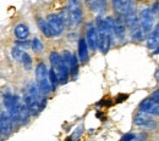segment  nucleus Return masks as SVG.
<instances>
[{
	"mask_svg": "<svg viewBox=\"0 0 159 141\" xmlns=\"http://www.w3.org/2000/svg\"><path fill=\"white\" fill-rule=\"evenodd\" d=\"M97 48L103 54H107L113 40V17H98L97 20Z\"/></svg>",
	"mask_w": 159,
	"mask_h": 141,
	"instance_id": "obj_1",
	"label": "nucleus"
},
{
	"mask_svg": "<svg viewBox=\"0 0 159 141\" xmlns=\"http://www.w3.org/2000/svg\"><path fill=\"white\" fill-rule=\"evenodd\" d=\"M125 24L129 27L130 32H131V38L135 41H142L144 38V34L141 29V26H139V16H137V12H136V9L135 6L132 5L127 12L125 14Z\"/></svg>",
	"mask_w": 159,
	"mask_h": 141,
	"instance_id": "obj_2",
	"label": "nucleus"
},
{
	"mask_svg": "<svg viewBox=\"0 0 159 141\" xmlns=\"http://www.w3.org/2000/svg\"><path fill=\"white\" fill-rule=\"evenodd\" d=\"M49 59H50L52 66H53L52 69L54 71V73H55V76H57V78H58L59 84H66L67 81H69V74H70L69 67L64 63L61 56H60L58 52H55V51H53V52L50 54Z\"/></svg>",
	"mask_w": 159,
	"mask_h": 141,
	"instance_id": "obj_3",
	"label": "nucleus"
},
{
	"mask_svg": "<svg viewBox=\"0 0 159 141\" xmlns=\"http://www.w3.org/2000/svg\"><path fill=\"white\" fill-rule=\"evenodd\" d=\"M67 9V24L70 27H76L79 26L82 21V5L80 0H69V6Z\"/></svg>",
	"mask_w": 159,
	"mask_h": 141,
	"instance_id": "obj_4",
	"label": "nucleus"
},
{
	"mask_svg": "<svg viewBox=\"0 0 159 141\" xmlns=\"http://www.w3.org/2000/svg\"><path fill=\"white\" fill-rule=\"evenodd\" d=\"M36 79H37V85L39 86L40 91L44 95L50 93L52 86L49 81V72H48L47 66L43 62H39L36 67Z\"/></svg>",
	"mask_w": 159,
	"mask_h": 141,
	"instance_id": "obj_5",
	"label": "nucleus"
},
{
	"mask_svg": "<svg viewBox=\"0 0 159 141\" xmlns=\"http://www.w3.org/2000/svg\"><path fill=\"white\" fill-rule=\"evenodd\" d=\"M139 26L143 32V34L146 35L147 33H151L153 31V24H154V14L152 12V10L149 7H146L141 11L139 14Z\"/></svg>",
	"mask_w": 159,
	"mask_h": 141,
	"instance_id": "obj_6",
	"label": "nucleus"
},
{
	"mask_svg": "<svg viewBox=\"0 0 159 141\" xmlns=\"http://www.w3.org/2000/svg\"><path fill=\"white\" fill-rule=\"evenodd\" d=\"M134 123L137 126L143 128V129H153V128H156V121L149 114H147L144 112H139L135 116Z\"/></svg>",
	"mask_w": 159,
	"mask_h": 141,
	"instance_id": "obj_7",
	"label": "nucleus"
},
{
	"mask_svg": "<svg viewBox=\"0 0 159 141\" xmlns=\"http://www.w3.org/2000/svg\"><path fill=\"white\" fill-rule=\"evenodd\" d=\"M139 111L144 112L149 116H158L159 103L156 102L152 97H147L139 103Z\"/></svg>",
	"mask_w": 159,
	"mask_h": 141,
	"instance_id": "obj_8",
	"label": "nucleus"
},
{
	"mask_svg": "<svg viewBox=\"0 0 159 141\" xmlns=\"http://www.w3.org/2000/svg\"><path fill=\"white\" fill-rule=\"evenodd\" d=\"M47 23H48V26L52 29V32H53L54 35L61 34L62 31H64V28H65L64 22L61 21L59 15H57V14H50L48 16V19H47Z\"/></svg>",
	"mask_w": 159,
	"mask_h": 141,
	"instance_id": "obj_9",
	"label": "nucleus"
},
{
	"mask_svg": "<svg viewBox=\"0 0 159 141\" xmlns=\"http://www.w3.org/2000/svg\"><path fill=\"white\" fill-rule=\"evenodd\" d=\"M15 101H16V107H17V117H19V122L21 123H26L30 116V111L28 107L26 105V102L23 100V97H21L19 95H15Z\"/></svg>",
	"mask_w": 159,
	"mask_h": 141,
	"instance_id": "obj_10",
	"label": "nucleus"
},
{
	"mask_svg": "<svg viewBox=\"0 0 159 141\" xmlns=\"http://www.w3.org/2000/svg\"><path fill=\"white\" fill-rule=\"evenodd\" d=\"M125 17L124 15H118L115 19H113V33L116 35L119 40L125 38Z\"/></svg>",
	"mask_w": 159,
	"mask_h": 141,
	"instance_id": "obj_11",
	"label": "nucleus"
},
{
	"mask_svg": "<svg viewBox=\"0 0 159 141\" xmlns=\"http://www.w3.org/2000/svg\"><path fill=\"white\" fill-rule=\"evenodd\" d=\"M87 46H89L92 50L97 49V28L94 23H88L87 26Z\"/></svg>",
	"mask_w": 159,
	"mask_h": 141,
	"instance_id": "obj_12",
	"label": "nucleus"
},
{
	"mask_svg": "<svg viewBox=\"0 0 159 141\" xmlns=\"http://www.w3.org/2000/svg\"><path fill=\"white\" fill-rule=\"evenodd\" d=\"M12 129V121L9 116L7 112H1L0 113V131L4 134H10Z\"/></svg>",
	"mask_w": 159,
	"mask_h": 141,
	"instance_id": "obj_13",
	"label": "nucleus"
},
{
	"mask_svg": "<svg viewBox=\"0 0 159 141\" xmlns=\"http://www.w3.org/2000/svg\"><path fill=\"white\" fill-rule=\"evenodd\" d=\"M88 7L96 12V14H102L107 9V0H86Z\"/></svg>",
	"mask_w": 159,
	"mask_h": 141,
	"instance_id": "obj_14",
	"label": "nucleus"
},
{
	"mask_svg": "<svg viewBox=\"0 0 159 141\" xmlns=\"http://www.w3.org/2000/svg\"><path fill=\"white\" fill-rule=\"evenodd\" d=\"M132 6V2H126L125 0H113V9L118 15H124Z\"/></svg>",
	"mask_w": 159,
	"mask_h": 141,
	"instance_id": "obj_15",
	"label": "nucleus"
},
{
	"mask_svg": "<svg viewBox=\"0 0 159 141\" xmlns=\"http://www.w3.org/2000/svg\"><path fill=\"white\" fill-rule=\"evenodd\" d=\"M159 45V26H156L154 31L151 32L148 40H147V46L149 50H156L158 49Z\"/></svg>",
	"mask_w": 159,
	"mask_h": 141,
	"instance_id": "obj_16",
	"label": "nucleus"
},
{
	"mask_svg": "<svg viewBox=\"0 0 159 141\" xmlns=\"http://www.w3.org/2000/svg\"><path fill=\"white\" fill-rule=\"evenodd\" d=\"M14 33H15V35H16V38H17V39H20V40H25V39H27V37L30 35V28H28V26H27V24H25V23H20L19 26H16V28H15Z\"/></svg>",
	"mask_w": 159,
	"mask_h": 141,
	"instance_id": "obj_17",
	"label": "nucleus"
},
{
	"mask_svg": "<svg viewBox=\"0 0 159 141\" xmlns=\"http://www.w3.org/2000/svg\"><path fill=\"white\" fill-rule=\"evenodd\" d=\"M79 57L81 62H86L88 60V46L83 38L79 40Z\"/></svg>",
	"mask_w": 159,
	"mask_h": 141,
	"instance_id": "obj_18",
	"label": "nucleus"
},
{
	"mask_svg": "<svg viewBox=\"0 0 159 141\" xmlns=\"http://www.w3.org/2000/svg\"><path fill=\"white\" fill-rule=\"evenodd\" d=\"M37 23H38V27H39V29L42 31V33L47 37V38H53L54 37V34H53V32H52V29L49 28V26H48V23H47V21L43 20V19H38L37 20Z\"/></svg>",
	"mask_w": 159,
	"mask_h": 141,
	"instance_id": "obj_19",
	"label": "nucleus"
},
{
	"mask_svg": "<svg viewBox=\"0 0 159 141\" xmlns=\"http://www.w3.org/2000/svg\"><path fill=\"white\" fill-rule=\"evenodd\" d=\"M31 48H32V50L34 51V52H39L43 50V48H44V45H43V43L40 41L39 38H34L32 43H31Z\"/></svg>",
	"mask_w": 159,
	"mask_h": 141,
	"instance_id": "obj_20",
	"label": "nucleus"
},
{
	"mask_svg": "<svg viewBox=\"0 0 159 141\" xmlns=\"http://www.w3.org/2000/svg\"><path fill=\"white\" fill-rule=\"evenodd\" d=\"M22 63H23V67H25V69L26 71H30L31 68H32V59H31V56L27 54V52H25L23 54V56H22Z\"/></svg>",
	"mask_w": 159,
	"mask_h": 141,
	"instance_id": "obj_21",
	"label": "nucleus"
},
{
	"mask_svg": "<svg viewBox=\"0 0 159 141\" xmlns=\"http://www.w3.org/2000/svg\"><path fill=\"white\" fill-rule=\"evenodd\" d=\"M49 81H50L52 90H55L58 88V85H59V81H58V78H57V76H55V73H54L53 69L49 71Z\"/></svg>",
	"mask_w": 159,
	"mask_h": 141,
	"instance_id": "obj_22",
	"label": "nucleus"
},
{
	"mask_svg": "<svg viewBox=\"0 0 159 141\" xmlns=\"http://www.w3.org/2000/svg\"><path fill=\"white\" fill-rule=\"evenodd\" d=\"M11 54H12V57H14L16 61H21L22 60L23 54H25V51H23L21 48H17V46H16V48H14V49H12Z\"/></svg>",
	"mask_w": 159,
	"mask_h": 141,
	"instance_id": "obj_23",
	"label": "nucleus"
},
{
	"mask_svg": "<svg viewBox=\"0 0 159 141\" xmlns=\"http://www.w3.org/2000/svg\"><path fill=\"white\" fill-rule=\"evenodd\" d=\"M135 138H136V135H135V134L129 133V134H125V135L121 138V140L120 141H131V140H134Z\"/></svg>",
	"mask_w": 159,
	"mask_h": 141,
	"instance_id": "obj_24",
	"label": "nucleus"
},
{
	"mask_svg": "<svg viewBox=\"0 0 159 141\" xmlns=\"http://www.w3.org/2000/svg\"><path fill=\"white\" fill-rule=\"evenodd\" d=\"M15 44H16V46H17V48H28V46L31 45V43H30V41H27V40L26 41H23V40L16 41Z\"/></svg>",
	"mask_w": 159,
	"mask_h": 141,
	"instance_id": "obj_25",
	"label": "nucleus"
},
{
	"mask_svg": "<svg viewBox=\"0 0 159 141\" xmlns=\"http://www.w3.org/2000/svg\"><path fill=\"white\" fill-rule=\"evenodd\" d=\"M151 97L156 101V102H158V101H159V91H158V90H156V91H154V94H153Z\"/></svg>",
	"mask_w": 159,
	"mask_h": 141,
	"instance_id": "obj_26",
	"label": "nucleus"
},
{
	"mask_svg": "<svg viewBox=\"0 0 159 141\" xmlns=\"http://www.w3.org/2000/svg\"><path fill=\"white\" fill-rule=\"evenodd\" d=\"M126 2H132V0H125Z\"/></svg>",
	"mask_w": 159,
	"mask_h": 141,
	"instance_id": "obj_27",
	"label": "nucleus"
}]
</instances>
